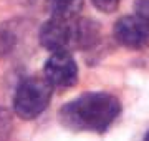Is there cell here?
<instances>
[{
	"label": "cell",
	"mask_w": 149,
	"mask_h": 141,
	"mask_svg": "<svg viewBox=\"0 0 149 141\" xmlns=\"http://www.w3.org/2000/svg\"><path fill=\"white\" fill-rule=\"evenodd\" d=\"M12 130H13V121H12L10 111L0 108V141H8Z\"/></svg>",
	"instance_id": "cell-6"
},
{
	"label": "cell",
	"mask_w": 149,
	"mask_h": 141,
	"mask_svg": "<svg viewBox=\"0 0 149 141\" xmlns=\"http://www.w3.org/2000/svg\"><path fill=\"white\" fill-rule=\"evenodd\" d=\"M136 15L149 23V0H136Z\"/></svg>",
	"instance_id": "cell-8"
},
{
	"label": "cell",
	"mask_w": 149,
	"mask_h": 141,
	"mask_svg": "<svg viewBox=\"0 0 149 141\" xmlns=\"http://www.w3.org/2000/svg\"><path fill=\"white\" fill-rule=\"evenodd\" d=\"M52 17L74 18L83 7V0H45Z\"/></svg>",
	"instance_id": "cell-5"
},
{
	"label": "cell",
	"mask_w": 149,
	"mask_h": 141,
	"mask_svg": "<svg viewBox=\"0 0 149 141\" xmlns=\"http://www.w3.org/2000/svg\"><path fill=\"white\" fill-rule=\"evenodd\" d=\"M45 78L52 87L70 88L78 82V65L70 52H56L45 63Z\"/></svg>",
	"instance_id": "cell-4"
},
{
	"label": "cell",
	"mask_w": 149,
	"mask_h": 141,
	"mask_svg": "<svg viewBox=\"0 0 149 141\" xmlns=\"http://www.w3.org/2000/svg\"><path fill=\"white\" fill-rule=\"evenodd\" d=\"M53 87L47 78H27L18 85L13 98V110L22 119H35L47 110Z\"/></svg>",
	"instance_id": "cell-2"
},
{
	"label": "cell",
	"mask_w": 149,
	"mask_h": 141,
	"mask_svg": "<svg viewBox=\"0 0 149 141\" xmlns=\"http://www.w3.org/2000/svg\"><path fill=\"white\" fill-rule=\"evenodd\" d=\"M144 141H149V131L146 133V136H144Z\"/></svg>",
	"instance_id": "cell-9"
},
{
	"label": "cell",
	"mask_w": 149,
	"mask_h": 141,
	"mask_svg": "<svg viewBox=\"0 0 149 141\" xmlns=\"http://www.w3.org/2000/svg\"><path fill=\"white\" fill-rule=\"evenodd\" d=\"M114 37L118 43L131 50H143L149 47V23L138 15L121 17L114 25Z\"/></svg>",
	"instance_id": "cell-3"
},
{
	"label": "cell",
	"mask_w": 149,
	"mask_h": 141,
	"mask_svg": "<svg viewBox=\"0 0 149 141\" xmlns=\"http://www.w3.org/2000/svg\"><path fill=\"white\" fill-rule=\"evenodd\" d=\"M93 3H95V7L98 10L111 13V12H114L118 7H119L121 0H93Z\"/></svg>",
	"instance_id": "cell-7"
},
{
	"label": "cell",
	"mask_w": 149,
	"mask_h": 141,
	"mask_svg": "<svg viewBox=\"0 0 149 141\" xmlns=\"http://www.w3.org/2000/svg\"><path fill=\"white\" fill-rule=\"evenodd\" d=\"M121 113V103L114 95L91 91L66 103L60 111V121L74 131L103 133Z\"/></svg>",
	"instance_id": "cell-1"
}]
</instances>
